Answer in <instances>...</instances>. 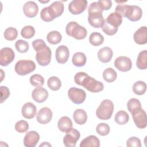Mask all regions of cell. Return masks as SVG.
<instances>
[{
  "instance_id": "30",
  "label": "cell",
  "mask_w": 147,
  "mask_h": 147,
  "mask_svg": "<svg viewBox=\"0 0 147 147\" xmlns=\"http://www.w3.org/2000/svg\"><path fill=\"white\" fill-rule=\"evenodd\" d=\"M114 120L117 124L123 125L127 123L129 120V116L127 112L123 110H120L116 113Z\"/></svg>"
},
{
  "instance_id": "26",
  "label": "cell",
  "mask_w": 147,
  "mask_h": 147,
  "mask_svg": "<svg viewBox=\"0 0 147 147\" xmlns=\"http://www.w3.org/2000/svg\"><path fill=\"white\" fill-rule=\"evenodd\" d=\"M105 21L109 25L115 28H118L122 22V17L117 13L113 12L108 16Z\"/></svg>"
},
{
  "instance_id": "32",
  "label": "cell",
  "mask_w": 147,
  "mask_h": 147,
  "mask_svg": "<svg viewBox=\"0 0 147 147\" xmlns=\"http://www.w3.org/2000/svg\"><path fill=\"white\" fill-rule=\"evenodd\" d=\"M133 91L134 94L138 95H142L144 94L146 90V83L141 80L136 82L132 87Z\"/></svg>"
},
{
  "instance_id": "25",
  "label": "cell",
  "mask_w": 147,
  "mask_h": 147,
  "mask_svg": "<svg viewBox=\"0 0 147 147\" xmlns=\"http://www.w3.org/2000/svg\"><path fill=\"white\" fill-rule=\"evenodd\" d=\"M73 118L77 124L83 125L87 120V114L83 109H78L74 112Z\"/></svg>"
},
{
  "instance_id": "38",
  "label": "cell",
  "mask_w": 147,
  "mask_h": 147,
  "mask_svg": "<svg viewBox=\"0 0 147 147\" xmlns=\"http://www.w3.org/2000/svg\"><path fill=\"white\" fill-rule=\"evenodd\" d=\"M35 34V29L33 26L31 25H27L24 26L21 31V35L22 37L28 39L33 37Z\"/></svg>"
},
{
  "instance_id": "31",
  "label": "cell",
  "mask_w": 147,
  "mask_h": 147,
  "mask_svg": "<svg viewBox=\"0 0 147 147\" xmlns=\"http://www.w3.org/2000/svg\"><path fill=\"white\" fill-rule=\"evenodd\" d=\"M117 77L116 71L112 68H107L103 72V79L109 83H112L115 80Z\"/></svg>"
},
{
  "instance_id": "33",
  "label": "cell",
  "mask_w": 147,
  "mask_h": 147,
  "mask_svg": "<svg viewBox=\"0 0 147 147\" xmlns=\"http://www.w3.org/2000/svg\"><path fill=\"white\" fill-rule=\"evenodd\" d=\"M89 41L93 46H99L103 44L104 37L100 33L93 32L89 37Z\"/></svg>"
},
{
  "instance_id": "43",
  "label": "cell",
  "mask_w": 147,
  "mask_h": 147,
  "mask_svg": "<svg viewBox=\"0 0 147 147\" xmlns=\"http://www.w3.org/2000/svg\"><path fill=\"white\" fill-rule=\"evenodd\" d=\"M14 128L18 133H25L29 129V124L25 120H20L16 122Z\"/></svg>"
},
{
  "instance_id": "41",
  "label": "cell",
  "mask_w": 147,
  "mask_h": 147,
  "mask_svg": "<svg viewBox=\"0 0 147 147\" xmlns=\"http://www.w3.org/2000/svg\"><path fill=\"white\" fill-rule=\"evenodd\" d=\"M110 126L106 123H100L96 127V131L98 134L102 136H105L109 134L110 132Z\"/></svg>"
},
{
  "instance_id": "35",
  "label": "cell",
  "mask_w": 147,
  "mask_h": 147,
  "mask_svg": "<svg viewBox=\"0 0 147 147\" xmlns=\"http://www.w3.org/2000/svg\"><path fill=\"white\" fill-rule=\"evenodd\" d=\"M130 8H131V5L119 3L116 6L115 9V12L120 14L122 17L127 18L130 12Z\"/></svg>"
},
{
  "instance_id": "50",
  "label": "cell",
  "mask_w": 147,
  "mask_h": 147,
  "mask_svg": "<svg viewBox=\"0 0 147 147\" xmlns=\"http://www.w3.org/2000/svg\"><path fill=\"white\" fill-rule=\"evenodd\" d=\"M41 146H51V145L48 142H44L42 144L40 145V147Z\"/></svg>"
},
{
  "instance_id": "5",
  "label": "cell",
  "mask_w": 147,
  "mask_h": 147,
  "mask_svg": "<svg viewBox=\"0 0 147 147\" xmlns=\"http://www.w3.org/2000/svg\"><path fill=\"white\" fill-rule=\"evenodd\" d=\"M132 118L136 126L139 129H144L147 125V118L146 112L141 108L138 109L131 113Z\"/></svg>"
},
{
  "instance_id": "49",
  "label": "cell",
  "mask_w": 147,
  "mask_h": 147,
  "mask_svg": "<svg viewBox=\"0 0 147 147\" xmlns=\"http://www.w3.org/2000/svg\"><path fill=\"white\" fill-rule=\"evenodd\" d=\"M103 10H109L112 6V2L110 0H99L98 1Z\"/></svg>"
},
{
  "instance_id": "20",
  "label": "cell",
  "mask_w": 147,
  "mask_h": 147,
  "mask_svg": "<svg viewBox=\"0 0 147 147\" xmlns=\"http://www.w3.org/2000/svg\"><path fill=\"white\" fill-rule=\"evenodd\" d=\"M113 56V50L108 47H105L100 49L98 52V57L100 61L103 63L109 62Z\"/></svg>"
},
{
  "instance_id": "11",
  "label": "cell",
  "mask_w": 147,
  "mask_h": 147,
  "mask_svg": "<svg viewBox=\"0 0 147 147\" xmlns=\"http://www.w3.org/2000/svg\"><path fill=\"white\" fill-rule=\"evenodd\" d=\"M114 66L121 72H127L132 67V62L130 58L124 56H121L115 59Z\"/></svg>"
},
{
  "instance_id": "47",
  "label": "cell",
  "mask_w": 147,
  "mask_h": 147,
  "mask_svg": "<svg viewBox=\"0 0 147 147\" xmlns=\"http://www.w3.org/2000/svg\"><path fill=\"white\" fill-rule=\"evenodd\" d=\"M32 46L33 49L36 51H38L44 49L46 46L45 41L42 39H36L32 42Z\"/></svg>"
},
{
  "instance_id": "27",
  "label": "cell",
  "mask_w": 147,
  "mask_h": 147,
  "mask_svg": "<svg viewBox=\"0 0 147 147\" xmlns=\"http://www.w3.org/2000/svg\"><path fill=\"white\" fill-rule=\"evenodd\" d=\"M86 56L83 52H76L72 56V62L76 67H80L84 66L86 63Z\"/></svg>"
},
{
  "instance_id": "17",
  "label": "cell",
  "mask_w": 147,
  "mask_h": 147,
  "mask_svg": "<svg viewBox=\"0 0 147 147\" xmlns=\"http://www.w3.org/2000/svg\"><path fill=\"white\" fill-rule=\"evenodd\" d=\"M22 116L26 119L33 118L36 115L37 109L36 106L31 102L25 103L21 110Z\"/></svg>"
},
{
  "instance_id": "16",
  "label": "cell",
  "mask_w": 147,
  "mask_h": 147,
  "mask_svg": "<svg viewBox=\"0 0 147 147\" xmlns=\"http://www.w3.org/2000/svg\"><path fill=\"white\" fill-rule=\"evenodd\" d=\"M32 97L35 102L37 103H42L47 99L48 97V92L45 88L42 87H36L32 91Z\"/></svg>"
},
{
  "instance_id": "3",
  "label": "cell",
  "mask_w": 147,
  "mask_h": 147,
  "mask_svg": "<svg viewBox=\"0 0 147 147\" xmlns=\"http://www.w3.org/2000/svg\"><path fill=\"white\" fill-rule=\"evenodd\" d=\"M65 32L67 35L76 40H82L86 37L87 32L86 29L79 25L76 22H69L66 26Z\"/></svg>"
},
{
  "instance_id": "29",
  "label": "cell",
  "mask_w": 147,
  "mask_h": 147,
  "mask_svg": "<svg viewBox=\"0 0 147 147\" xmlns=\"http://www.w3.org/2000/svg\"><path fill=\"white\" fill-rule=\"evenodd\" d=\"M47 39L49 44L56 45L59 44L61 41L62 36L58 31L53 30L48 33Z\"/></svg>"
},
{
  "instance_id": "48",
  "label": "cell",
  "mask_w": 147,
  "mask_h": 147,
  "mask_svg": "<svg viewBox=\"0 0 147 147\" xmlns=\"http://www.w3.org/2000/svg\"><path fill=\"white\" fill-rule=\"evenodd\" d=\"M1 91V103H3L10 95L9 89L6 86H1L0 87Z\"/></svg>"
},
{
  "instance_id": "34",
  "label": "cell",
  "mask_w": 147,
  "mask_h": 147,
  "mask_svg": "<svg viewBox=\"0 0 147 147\" xmlns=\"http://www.w3.org/2000/svg\"><path fill=\"white\" fill-rule=\"evenodd\" d=\"M48 87L52 91L59 90L61 86V82L60 79L56 76L50 77L47 82Z\"/></svg>"
},
{
  "instance_id": "8",
  "label": "cell",
  "mask_w": 147,
  "mask_h": 147,
  "mask_svg": "<svg viewBox=\"0 0 147 147\" xmlns=\"http://www.w3.org/2000/svg\"><path fill=\"white\" fill-rule=\"evenodd\" d=\"M80 137V134L79 131L74 128H71L66 132L63 138V144L67 147H75Z\"/></svg>"
},
{
  "instance_id": "22",
  "label": "cell",
  "mask_w": 147,
  "mask_h": 147,
  "mask_svg": "<svg viewBox=\"0 0 147 147\" xmlns=\"http://www.w3.org/2000/svg\"><path fill=\"white\" fill-rule=\"evenodd\" d=\"M100 141L97 137L90 135L83 139L80 144V147H99Z\"/></svg>"
},
{
  "instance_id": "40",
  "label": "cell",
  "mask_w": 147,
  "mask_h": 147,
  "mask_svg": "<svg viewBox=\"0 0 147 147\" xmlns=\"http://www.w3.org/2000/svg\"><path fill=\"white\" fill-rule=\"evenodd\" d=\"M127 110L131 113L134 110L141 108V104L140 100L136 98H131L127 103Z\"/></svg>"
},
{
  "instance_id": "9",
  "label": "cell",
  "mask_w": 147,
  "mask_h": 147,
  "mask_svg": "<svg viewBox=\"0 0 147 147\" xmlns=\"http://www.w3.org/2000/svg\"><path fill=\"white\" fill-rule=\"evenodd\" d=\"M15 53L13 50L9 47H5L0 51V64L2 66H7L14 59Z\"/></svg>"
},
{
  "instance_id": "10",
  "label": "cell",
  "mask_w": 147,
  "mask_h": 147,
  "mask_svg": "<svg viewBox=\"0 0 147 147\" xmlns=\"http://www.w3.org/2000/svg\"><path fill=\"white\" fill-rule=\"evenodd\" d=\"M87 6V1L86 0H73L68 5V10L74 15H78L86 10Z\"/></svg>"
},
{
  "instance_id": "39",
  "label": "cell",
  "mask_w": 147,
  "mask_h": 147,
  "mask_svg": "<svg viewBox=\"0 0 147 147\" xmlns=\"http://www.w3.org/2000/svg\"><path fill=\"white\" fill-rule=\"evenodd\" d=\"M15 47L20 53H25L28 52L29 46L27 41L23 40H18L15 43Z\"/></svg>"
},
{
  "instance_id": "7",
  "label": "cell",
  "mask_w": 147,
  "mask_h": 147,
  "mask_svg": "<svg viewBox=\"0 0 147 147\" xmlns=\"http://www.w3.org/2000/svg\"><path fill=\"white\" fill-rule=\"evenodd\" d=\"M52 52L47 45L42 49L36 52V60L41 66L48 65L51 60Z\"/></svg>"
},
{
  "instance_id": "19",
  "label": "cell",
  "mask_w": 147,
  "mask_h": 147,
  "mask_svg": "<svg viewBox=\"0 0 147 147\" xmlns=\"http://www.w3.org/2000/svg\"><path fill=\"white\" fill-rule=\"evenodd\" d=\"M48 7L53 19L60 16L64 11V5L61 1H55Z\"/></svg>"
},
{
  "instance_id": "42",
  "label": "cell",
  "mask_w": 147,
  "mask_h": 147,
  "mask_svg": "<svg viewBox=\"0 0 147 147\" xmlns=\"http://www.w3.org/2000/svg\"><path fill=\"white\" fill-rule=\"evenodd\" d=\"M103 11V10L98 2H94L91 3L88 8V14L95 13L102 14Z\"/></svg>"
},
{
  "instance_id": "4",
  "label": "cell",
  "mask_w": 147,
  "mask_h": 147,
  "mask_svg": "<svg viewBox=\"0 0 147 147\" xmlns=\"http://www.w3.org/2000/svg\"><path fill=\"white\" fill-rule=\"evenodd\" d=\"M35 63L30 60H21L18 61L14 67L16 72L21 76L26 75L36 69Z\"/></svg>"
},
{
  "instance_id": "24",
  "label": "cell",
  "mask_w": 147,
  "mask_h": 147,
  "mask_svg": "<svg viewBox=\"0 0 147 147\" xmlns=\"http://www.w3.org/2000/svg\"><path fill=\"white\" fill-rule=\"evenodd\" d=\"M142 16V10L138 6L131 5V8L129 15L127 17L128 20L131 21L135 22L139 21Z\"/></svg>"
},
{
  "instance_id": "18",
  "label": "cell",
  "mask_w": 147,
  "mask_h": 147,
  "mask_svg": "<svg viewBox=\"0 0 147 147\" xmlns=\"http://www.w3.org/2000/svg\"><path fill=\"white\" fill-rule=\"evenodd\" d=\"M136 43L139 45H144L147 42V29L145 26L140 27L137 29L133 36Z\"/></svg>"
},
{
  "instance_id": "13",
  "label": "cell",
  "mask_w": 147,
  "mask_h": 147,
  "mask_svg": "<svg viewBox=\"0 0 147 147\" xmlns=\"http://www.w3.org/2000/svg\"><path fill=\"white\" fill-rule=\"evenodd\" d=\"M69 52L67 47L61 45L56 50V59L60 64L65 63L69 58Z\"/></svg>"
},
{
  "instance_id": "51",
  "label": "cell",
  "mask_w": 147,
  "mask_h": 147,
  "mask_svg": "<svg viewBox=\"0 0 147 147\" xmlns=\"http://www.w3.org/2000/svg\"><path fill=\"white\" fill-rule=\"evenodd\" d=\"M40 2H41V3H47V2H49V1H46V2H42V1H39Z\"/></svg>"
},
{
  "instance_id": "44",
  "label": "cell",
  "mask_w": 147,
  "mask_h": 147,
  "mask_svg": "<svg viewBox=\"0 0 147 147\" xmlns=\"http://www.w3.org/2000/svg\"><path fill=\"white\" fill-rule=\"evenodd\" d=\"M101 28L103 32L109 36H113L115 34L118 29V28H115L109 25L105 20Z\"/></svg>"
},
{
  "instance_id": "28",
  "label": "cell",
  "mask_w": 147,
  "mask_h": 147,
  "mask_svg": "<svg viewBox=\"0 0 147 147\" xmlns=\"http://www.w3.org/2000/svg\"><path fill=\"white\" fill-rule=\"evenodd\" d=\"M137 67L140 69H146L147 68V51H141L137 57L136 61Z\"/></svg>"
},
{
  "instance_id": "1",
  "label": "cell",
  "mask_w": 147,
  "mask_h": 147,
  "mask_svg": "<svg viewBox=\"0 0 147 147\" xmlns=\"http://www.w3.org/2000/svg\"><path fill=\"white\" fill-rule=\"evenodd\" d=\"M74 81L76 84L84 87L91 92H99L104 88L102 82L95 80L84 72L76 73L74 76Z\"/></svg>"
},
{
  "instance_id": "21",
  "label": "cell",
  "mask_w": 147,
  "mask_h": 147,
  "mask_svg": "<svg viewBox=\"0 0 147 147\" xmlns=\"http://www.w3.org/2000/svg\"><path fill=\"white\" fill-rule=\"evenodd\" d=\"M102 14H88V21L91 26L95 28H101L105 22Z\"/></svg>"
},
{
  "instance_id": "2",
  "label": "cell",
  "mask_w": 147,
  "mask_h": 147,
  "mask_svg": "<svg viewBox=\"0 0 147 147\" xmlns=\"http://www.w3.org/2000/svg\"><path fill=\"white\" fill-rule=\"evenodd\" d=\"M114 108V104L111 100L104 99L96 109V117L101 120H108L112 116Z\"/></svg>"
},
{
  "instance_id": "15",
  "label": "cell",
  "mask_w": 147,
  "mask_h": 147,
  "mask_svg": "<svg viewBox=\"0 0 147 147\" xmlns=\"http://www.w3.org/2000/svg\"><path fill=\"white\" fill-rule=\"evenodd\" d=\"M23 11L27 17H35L38 11V5L33 1H28L24 5Z\"/></svg>"
},
{
  "instance_id": "46",
  "label": "cell",
  "mask_w": 147,
  "mask_h": 147,
  "mask_svg": "<svg viewBox=\"0 0 147 147\" xmlns=\"http://www.w3.org/2000/svg\"><path fill=\"white\" fill-rule=\"evenodd\" d=\"M126 145L127 147H141V141L136 137H131L127 140Z\"/></svg>"
},
{
  "instance_id": "37",
  "label": "cell",
  "mask_w": 147,
  "mask_h": 147,
  "mask_svg": "<svg viewBox=\"0 0 147 147\" xmlns=\"http://www.w3.org/2000/svg\"><path fill=\"white\" fill-rule=\"evenodd\" d=\"M3 36L6 40L13 41L17 37L18 31L13 27H9L5 30Z\"/></svg>"
},
{
  "instance_id": "45",
  "label": "cell",
  "mask_w": 147,
  "mask_h": 147,
  "mask_svg": "<svg viewBox=\"0 0 147 147\" xmlns=\"http://www.w3.org/2000/svg\"><path fill=\"white\" fill-rule=\"evenodd\" d=\"M40 17L42 20L45 22H50L53 21L54 19L53 17L51 16L49 10H48V7H44L41 12H40Z\"/></svg>"
},
{
  "instance_id": "14",
  "label": "cell",
  "mask_w": 147,
  "mask_h": 147,
  "mask_svg": "<svg viewBox=\"0 0 147 147\" xmlns=\"http://www.w3.org/2000/svg\"><path fill=\"white\" fill-rule=\"evenodd\" d=\"M40 140V135L36 131H30L26 133L24 138V144L26 147H34Z\"/></svg>"
},
{
  "instance_id": "6",
  "label": "cell",
  "mask_w": 147,
  "mask_h": 147,
  "mask_svg": "<svg viewBox=\"0 0 147 147\" xmlns=\"http://www.w3.org/2000/svg\"><path fill=\"white\" fill-rule=\"evenodd\" d=\"M69 99L75 104H81L84 102L86 98V92L76 87H71L68 91Z\"/></svg>"
},
{
  "instance_id": "12",
  "label": "cell",
  "mask_w": 147,
  "mask_h": 147,
  "mask_svg": "<svg viewBox=\"0 0 147 147\" xmlns=\"http://www.w3.org/2000/svg\"><path fill=\"white\" fill-rule=\"evenodd\" d=\"M52 118V111L47 107L41 108L36 116L37 121L41 124H47L49 123L51 121Z\"/></svg>"
},
{
  "instance_id": "23",
  "label": "cell",
  "mask_w": 147,
  "mask_h": 147,
  "mask_svg": "<svg viewBox=\"0 0 147 147\" xmlns=\"http://www.w3.org/2000/svg\"><path fill=\"white\" fill-rule=\"evenodd\" d=\"M57 127L61 131L66 133L72 128V122L69 117H62L58 121Z\"/></svg>"
},
{
  "instance_id": "36",
  "label": "cell",
  "mask_w": 147,
  "mask_h": 147,
  "mask_svg": "<svg viewBox=\"0 0 147 147\" xmlns=\"http://www.w3.org/2000/svg\"><path fill=\"white\" fill-rule=\"evenodd\" d=\"M29 80L30 84L36 87H42L44 84V78L39 74H34L32 75L30 77Z\"/></svg>"
}]
</instances>
